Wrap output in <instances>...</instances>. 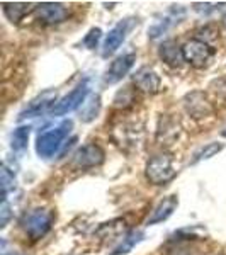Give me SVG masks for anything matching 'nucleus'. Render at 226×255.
<instances>
[{"label":"nucleus","mask_w":226,"mask_h":255,"mask_svg":"<svg viewBox=\"0 0 226 255\" xmlns=\"http://www.w3.org/2000/svg\"><path fill=\"white\" fill-rule=\"evenodd\" d=\"M158 56L162 58V61H165L168 67H180L186 61V58H184V49L174 39H168L165 43L160 44Z\"/></svg>","instance_id":"14"},{"label":"nucleus","mask_w":226,"mask_h":255,"mask_svg":"<svg viewBox=\"0 0 226 255\" xmlns=\"http://www.w3.org/2000/svg\"><path fill=\"white\" fill-rule=\"evenodd\" d=\"M3 14L7 15V19L12 20V22H19V20L24 19V15L29 14L31 10H36V7H32L31 3L26 2H15V3H9L3 2Z\"/></svg>","instance_id":"15"},{"label":"nucleus","mask_w":226,"mask_h":255,"mask_svg":"<svg viewBox=\"0 0 226 255\" xmlns=\"http://www.w3.org/2000/svg\"><path fill=\"white\" fill-rule=\"evenodd\" d=\"M184 109L191 118L206 119L213 116V106L203 92H191L184 97Z\"/></svg>","instance_id":"6"},{"label":"nucleus","mask_w":226,"mask_h":255,"mask_svg":"<svg viewBox=\"0 0 226 255\" xmlns=\"http://www.w3.org/2000/svg\"><path fill=\"white\" fill-rule=\"evenodd\" d=\"M55 211H49V209L36 208L32 211L27 213L22 220V226L26 235H29L32 240H39L51 230L53 223H55Z\"/></svg>","instance_id":"3"},{"label":"nucleus","mask_w":226,"mask_h":255,"mask_svg":"<svg viewBox=\"0 0 226 255\" xmlns=\"http://www.w3.org/2000/svg\"><path fill=\"white\" fill-rule=\"evenodd\" d=\"M56 97H58V94H56V90L49 89V90H44V92H41L39 96H36L32 101L29 102V106H27L26 109L20 113L19 119H24V118H34L38 116V114L44 113L49 106L55 104L56 102Z\"/></svg>","instance_id":"12"},{"label":"nucleus","mask_w":226,"mask_h":255,"mask_svg":"<svg viewBox=\"0 0 226 255\" xmlns=\"http://www.w3.org/2000/svg\"><path fill=\"white\" fill-rule=\"evenodd\" d=\"M134 61H136V55H134V53L117 56V58L111 63L108 72H106L104 82L108 85H114V84H117V82H121L129 73V70L133 68Z\"/></svg>","instance_id":"7"},{"label":"nucleus","mask_w":226,"mask_h":255,"mask_svg":"<svg viewBox=\"0 0 226 255\" xmlns=\"http://www.w3.org/2000/svg\"><path fill=\"white\" fill-rule=\"evenodd\" d=\"M143 237H145V233L139 232V230H131V232L126 235L124 238H122V242L119 244L116 249L113 250V254L111 255H126L129 254L131 250L136 247L139 242L143 240Z\"/></svg>","instance_id":"16"},{"label":"nucleus","mask_w":226,"mask_h":255,"mask_svg":"<svg viewBox=\"0 0 226 255\" xmlns=\"http://www.w3.org/2000/svg\"><path fill=\"white\" fill-rule=\"evenodd\" d=\"M179 206V197L177 196H168L165 197L163 201H160V203L155 206V209L151 211L150 218L146 220V225H157V223H162V221L168 220L172 215H174V211L177 209Z\"/></svg>","instance_id":"13"},{"label":"nucleus","mask_w":226,"mask_h":255,"mask_svg":"<svg viewBox=\"0 0 226 255\" xmlns=\"http://www.w3.org/2000/svg\"><path fill=\"white\" fill-rule=\"evenodd\" d=\"M36 15L44 24H60L68 17V9L63 3L43 2L36 5Z\"/></svg>","instance_id":"10"},{"label":"nucleus","mask_w":226,"mask_h":255,"mask_svg":"<svg viewBox=\"0 0 226 255\" xmlns=\"http://www.w3.org/2000/svg\"><path fill=\"white\" fill-rule=\"evenodd\" d=\"M133 84L136 85L138 90L146 94H157L162 89V80L158 73L151 68H139L133 77Z\"/></svg>","instance_id":"11"},{"label":"nucleus","mask_w":226,"mask_h":255,"mask_svg":"<svg viewBox=\"0 0 226 255\" xmlns=\"http://www.w3.org/2000/svg\"><path fill=\"white\" fill-rule=\"evenodd\" d=\"M168 255H197V252L192 250L189 245H179L175 249L168 250Z\"/></svg>","instance_id":"22"},{"label":"nucleus","mask_w":226,"mask_h":255,"mask_svg":"<svg viewBox=\"0 0 226 255\" xmlns=\"http://www.w3.org/2000/svg\"><path fill=\"white\" fill-rule=\"evenodd\" d=\"M90 89H89V80H84L77 85L68 96H65L61 99L60 102H56L51 109V114L53 116H65V114L72 113L75 111L77 108H82L84 102L87 101V96H89Z\"/></svg>","instance_id":"4"},{"label":"nucleus","mask_w":226,"mask_h":255,"mask_svg":"<svg viewBox=\"0 0 226 255\" xmlns=\"http://www.w3.org/2000/svg\"><path fill=\"white\" fill-rule=\"evenodd\" d=\"M99 111H101V96L94 94V96H90L87 101L84 102V106H82V109H80V119L84 123L94 121V119L97 118Z\"/></svg>","instance_id":"17"},{"label":"nucleus","mask_w":226,"mask_h":255,"mask_svg":"<svg viewBox=\"0 0 226 255\" xmlns=\"http://www.w3.org/2000/svg\"><path fill=\"white\" fill-rule=\"evenodd\" d=\"M31 128L29 126H20L14 129L12 133V150L14 151H24L27 148V141H29Z\"/></svg>","instance_id":"19"},{"label":"nucleus","mask_w":226,"mask_h":255,"mask_svg":"<svg viewBox=\"0 0 226 255\" xmlns=\"http://www.w3.org/2000/svg\"><path fill=\"white\" fill-rule=\"evenodd\" d=\"M218 3H201V2H196L194 3V10L196 12H201V14H209L216 9Z\"/></svg>","instance_id":"24"},{"label":"nucleus","mask_w":226,"mask_h":255,"mask_svg":"<svg viewBox=\"0 0 226 255\" xmlns=\"http://www.w3.org/2000/svg\"><path fill=\"white\" fill-rule=\"evenodd\" d=\"M0 184H2V199H7L9 191H14V187H15V179H14V174H12L5 165L0 170Z\"/></svg>","instance_id":"20"},{"label":"nucleus","mask_w":226,"mask_h":255,"mask_svg":"<svg viewBox=\"0 0 226 255\" xmlns=\"http://www.w3.org/2000/svg\"><path fill=\"white\" fill-rule=\"evenodd\" d=\"M129 26H131V19H124L109 31V34L104 39V44H102V56L108 58V56L117 51V48L121 46L126 34H128Z\"/></svg>","instance_id":"9"},{"label":"nucleus","mask_w":226,"mask_h":255,"mask_svg":"<svg viewBox=\"0 0 226 255\" xmlns=\"http://www.w3.org/2000/svg\"><path fill=\"white\" fill-rule=\"evenodd\" d=\"M223 26H225V27H226V14H225V15H223Z\"/></svg>","instance_id":"26"},{"label":"nucleus","mask_w":226,"mask_h":255,"mask_svg":"<svg viewBox=\"0 0 226 255\" xmlns=\"http://www.w3.org/2000/svg\"><path fill=\"white\" fill-rule=\"evenodd\" d=\"M145 174L148 182H151L153 186H165L167 182H170L177 174V170L174 168V158L170 153H158L155 157L148 160Z\"/></svg>","instance_id":"1"},{"label":"nucleus","mask_w":226,"mask_h":255,"mask_svg":"<svg viewBox=\"0 0 226 255\" xmlns=\"http://www.w3.org/2000/svg\"><path fill=\"white\" fill-rule=\"evenodd\" d=\"M70 129H72V121H63L60 126L51 128L49 131L41 133L36 139V151L39 157L49 158L60 150L63 139L68 136Z\"/></svg>","instance_id":"2"},{"label":"nucleus","mask_w":226,"mask_h":255,"mask_svg":"<svg viewBox=\"0 0 226 255\" xmlns=\"http://www.w3.org/2000/svg\"><path fill=\"white\" fill-rule=\"evenodd\" d=\"M182 49H184V58H186V61L196 68L206 67L213 56H215V49L201 39L187 41L182 46Z\"/></svg>","instance_id":"5"},{"label":"nucleus","mask_w":226,"mask_h":255,"mask_svg":"<svg viewBox=\"0 0 226 255\" xmlns=\"http://www.w3.org/2000/svg\"><path fill=\"white\" fill-rule=\"evenodd\" d=\"M221 136H225V138H226V126L223 128V131H221Z\"/></svg>","instance_id":"25"},{"label":"nucleus","mask_w":226,"mask_h":255,"mask_svg":"<svg viewBox=\"0 0 226 255\" xmlns=\"http://www.w3.org/2000/svg\"><path fill=\"white\" fill-rule=\"evenodd\" d=\"M223 148H225L223 143H208V145L201 146L194 153V158L191 160V165H196V163L203 162V160H209V158L216 157Z\"/></svg>","instance_id":"18"},{"label":"nucleus","mask_w":226,"mask_h":255,"mask_svg":"<svg viewBox=\"0 0 226 255\" xmlns=\"http://www.w3.org/2000/svg\"><path fill=\"white\" fill-rule=\"evenodd\" d=\"M0 215H2V220H0V225H2V228L7 225V221H9L10 218V208H9V203H7V199H2V208H0Z\"/></svg>","instance_id":"23"},{"label":"nucleus","mask_w":226,"mask_h":255,"mask_svg":"<svg viewBox=\"0 0 226 255\" xmlns=\"http://www.w3.org/2000/svg\"><path fill=\"white\" fill-rule=\"evenodd\" d=\"M101 36H102V31L99 29V27H94V29H90L89 34L84 38V44L89 49L97 48V43H99V39H101Z\"/></svg>","instance_id":"21"},{"label":"nucleus","mask_w":226,"mask_h":255,"mask_svg":"<svg viewBox=\"0 0 226 255\" xmlns=\"http://www.w3.org/2000/svg\"><path fill=\"white\" fill-rule=\"evenodd\" d=\"M104 162V150L99 145H85L73 155V165L79 168H92Z\"/></svg>","instance_id":"8"}]
</instances>
